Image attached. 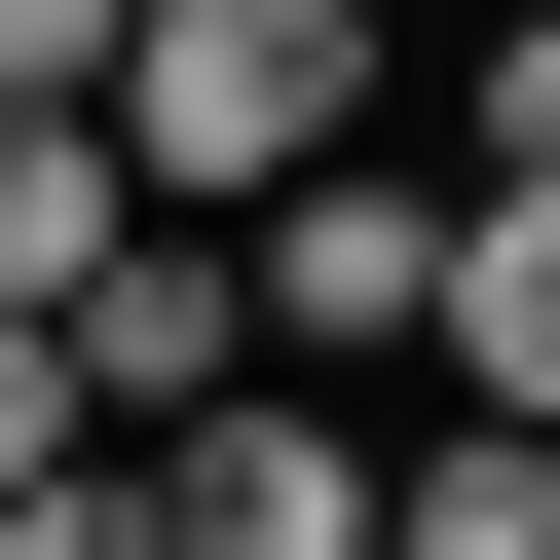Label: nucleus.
<instances>
[{
    "mask_svg": "<svg viewBox=\"0 0 560 560\" xmlns=\"http://www.w3.org/2000/svg\"><path fill=\"white\" fill-rule=\"evenodd\" d=\"M448 411H523V448H560V224H486V261H448Z\"/></svg>",
    "mask_w": 560,
    "mask_h": 560,
    "instance_id": "nucleus-6",
    "label": "nucleus"
},
{
    "mask_svg": "<svg viewBox=\"0 0 560 560\" xmlns=\"http://www.w3.org/2000/svg\"><path fill=\"white\" fill-rule=\"evenodd\" d=\"M113 150H150V224L337 187L374 150V0H150V38H113Z\"/></svg>",
    "mask_w": 560,
    "mask_h": 560,
    "instance_id": "nucleus-1",
    "label": "nucleus"
},
{
    "mask_svg": "<svg viewBox=\"0 0 560 560\" xmlns=\"http://www.w3.org/2000/svg\"><path fill=\"white\" fill-rule=\"evenodd\" d=\"M486 224H560V0H523V38H486V150H448Z\"/></svg>",
    "mask_w": 560,
    "mask_h": 560,
    "instance_id": "nucleus-7",
    "label": "nucleus"
},
{
    "mask_svg": "<svg viewBox=\"0 0 560 560\" xmlns=\"http://www.w3.org/2000/svg\"><path fill=\"white\" fill-rule=\"evenodd\" d=\"M150 486H187V560H374V486H411V448H374L337 374H224V411H187Z\"/></svg>",
    "mask_w": 560,
    "mask_h": 560,
    "instance_id": "nucleus-3",
    "label": "nucleus"
},
{
    "mask_svg": "<svg viewBox=\"0 0 560 560\" xmlns=\"http://www.w3.org/2000/svg\"><path fill=\"white\" fill-rule=\"evenodd\" d=\"M75 448H113V411H75V337H38V300H0V523H38Z\"/></svg>",
    "mask_w": 560,
    "mask_h": 560,
    "instance_id": "nucleus-8",
    "label": "nucleus"
},
{
    "mask_svg": "<svg viewBox=\"0 0 560 560\" xmlns=\"http://www.w3.org/2000/svg\"><path fill=\"white\" fill-rule=\"evenodd\" d=\"M75 261H150V150L113 113H0V300H75Z\"/></svg>",
    "mask_w": 560,
    "mask_h": 560,
    "instance_id": "nucleus-5",
    "label": "nucleus"
},
{
    "mask_svg": "<svg viewBox=\"0 0 560 560\" xmlns=\"http://www.w3.org/2000/svg\"><path fill=\"white\" fill-rule=\"evenodd\" d=\"M0 560H187V486H150V448H75V486L0 523Z\"/></svg>",
    "mask_w": 560,
    "mask_h": 560,
    "instance_id": "nucleus-9",
    "label": "nucleus"
},
{
    "mask_svg": "<svg viewBox=\"0 0 560 560\" xmlns=\"http://www.w3.org/2000/svg\"><path fill=\"white\" fill-rule=\"evenodd\" d=\"M224 261H261V374H448V261H486V187H448V150H337V187H261Z\"/></svg>",
    "mask_w": 560,
    "mask_h": 560,
    "instance_id": "nucleus-2",
    "label": "nucleus"
},
{
    "mask_svg": "<svg viewBox=\"0 0 560 560\" xmlns=\"http://www.w3.org/2000/svg\"><path fill=\"white\" fill-rule=\"evenodd\" d=\"M113 38H150V0H0V113H113Z\"/></svg>",
    "mask_w": 560,
    "mask_h": 560,
    "instance_id": "nucleus-10",
    "label": "nucleus"
},
{
    "mask_svg": "<svg viewBox=\"0 0 560 560\" xmlns=\"http://www.w3.org/2000/svg\"><path fill=\"white\" fill-rule=\"evenodd\" d=\"M38 337H75V411H113V448H187V411L261 374V261H224V224H150V261H75Z\"/></svg>",
    "mask_w": 560,
    "mask_h": 560,
    "instance_id": "nucleus-4",
    "label": "nucleus"
}]
</instances>
